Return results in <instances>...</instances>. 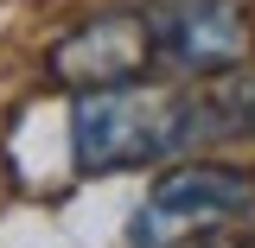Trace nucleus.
Wrapping results in <instances>:
<instances>
[{
  "mask_svg": "<svg viewBox=\"0 0 255 248\" xmlns=\"http://www.w3.org/2000/svg\"><path fill=\"white\" fill-rule=\"evenodd\" d=\"M51 77L96 89V83H128V77H153L147 58V32H140V6H109L51 45Z\"/></svg>",
  "mask_w": 255,
  "mask_h": 248,
  "instance_id": "nucleus-4",
  "label": "nucleus"
},
{
  "mask_svg": "<svg viewBox=\"0 0 255 248\" xmlns=\"http://www.w3.org/2000/svg\"><path fill=\"white\" fill-rule=\"evenodd\" d=\"M140 32L159 77H217L243 70L255 51L249 13L236 0H140Z\"/></svg>",
  "mask_w": 255,
  "mask_h": 248,
  "instance_id": "nucleus-3",
  "label": "nucleus"
},
{
  "mask_svg": "<svg viewBox=\"0 0 255 248\" xmlns=\"http://www.w3.org/2000/svg\"><path fill=\"white\" fill-rule=\"evenodd\" d=\"M255 217V172L249 165H217V159H185L128 217V248H198Z\"/></svg>",
  "mask_w": 255,
  "mask_h": 248,
  "instance_id": "nucleus-2",
  "label": "nucleus"
},
{
  "mask_svg": "<svg viewBox=\"0 0 255 248\" xmlns=\"http://www.w3.org/2000/svg\"><path fill=\"white\" fill-rule=\"evenodd\" d=\"M255 140V70L217 77H172V83H96L70 108V159L77 172H128V165H166L211 147Z\"/></svg>",
  "mask_w": 255,
  "mask_h": 248,
  "instance_id": "nucleus-1",
  "label": "nucleus"
}]
</instances>
